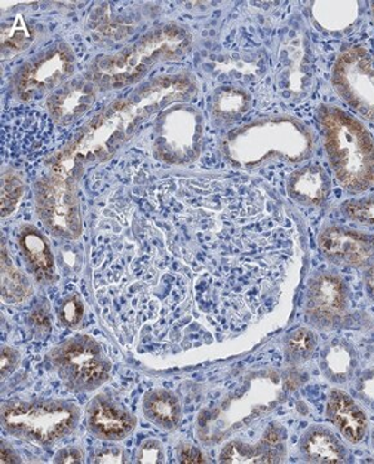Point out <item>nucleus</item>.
<instances>
[{"label": "nucleus", "instance_id": "obj_28", "mask_svg": "<svg viewBox=\"0 0 374 464\" xmlns=\"http://www.w3.org/2000/svg\"><path fill=\"white\" fill-rule=\"evenodd\" d=\"M83 316H84V304H83L82 299L79 298L78 295H70L61 306V323L74 328L82 322Z\"/></svg>", "mask_w": 374, "mask_h": 464}, {"label": "nucleus", "instance_id": "obj_27", "mask_svg": "<svg viewBox=\"0 0 374 464\" xmlns=\"http://www.w3.org/2000/svg\"><path fill=\"white\" fill-rule=\"evenodd\" d=\"M351 395L374 413V366L364 369L351 382Z\"/></svg>", "mask_w": 374, "mask_h": 464}, {"label": "nucleus", "instance_id": "obj_1", "mask_svg": "<svg viewBox=\"0 0 374 464\" xmlns=\"http://www.w3.org/2000/svg\"><path fill=\"white\" fill-rule=\"evenodd\" d=\"M318 123L334 179L348 194L374 186V140L363 121L339 106L321 105Z\"/></svg>", "mask_w": 374, "mask_h": 464}, {"label": "nucleus", "instance_id": "obj_14", "mask_svg": "<svg viewBox=\"0 0 374 464\" xmlns=\"http://www.w3.org/2000/svg\"><path fill=\"white\" fill-rule=\"evenodd\" d=\"M321 374L334 386H346L359 373V351L348 338L334 337L328 340L319 353Z\"/></svg>", "mask_w": 374, "mask_h": 464}, {"label": "nucleus", "instance_id": "obj_23", "mask_svg": "<svg viewBox=\"0 0 374 464\" xmlns=\"http://www.w3.org/2000/svg\"><path fill=\"white\" fill-rule=\"evenodd\" d=\"M250 105L251 97L247 92L231 88V90L223 91L220 94L216 105H214V110L225 121H235L236 118L247 112Z\"/></svg>", "mask_w": 374, "mask_h": 464}, {"label": "nucleus", "instance_id": "obj_33", "mask_svg": "<svg viewBox=\"0 0 374 464\" xmlns=\"http://www.w3.org/2000/svg\"><path fill=\"white\" fill-rule=\"evenodd\" d=\"M82 454L79 453L78 449L66 448L61 450L54 458V463H81Z\"/></svg>", "mask_w": 374, "mask_h": 464}, {"label": "nucleus", "instance_id": "obj_16", "mask_svg": "<svg viewBox=\"0 0 374 464\" xmlns=\"http://www.w3.org/2000/svg\"><path fill=\"white\" fill-rule=\"evenodd\" d=\"M136 423L137 420L133 415L118 408L103 396L91 402L90 411H88V426L97 438L121 441L133 431Z\"/></svg>", "mask_w": 374, "mask_h": 464}, {"label": "nucleus", "instance_id": "obj_20", "mask_svg": "<svg viewBox=\"0 0 374 464\" xmlns=\"http://www.w3.org/2000/svg\"><path fill=\"white\" fill-rule=\"evenodd\" d=\"M317 331L299 326L288 333L284 340V356L290 368H299L314 357L318 350Z\"/></svg>", "mask_w": 374, "mask_h": 464}, {"label": "nucleus", "instance_id": "obj_30", "mask_svg": "<svg viewBox=\"0 0 374 464\" xmlns=\"http://www.w3.org/2000/svg\"><path fill=\"white\" fill-rule=\"evenodd\" d=\"M20 365V353L15 348L5 346L2 348V380L16 371Z\"/></svg>", "mask_w": 374, "mask_h": 464}, {"label": "nucleus", "instance_id": "obj_31", "mask_svg": "<svg viewBox=\"0 0 374 464\" xmlns=\"http://www.w3.org/2000/svg\"><path fill=\"white\" fill-rule=\"evenodd\" d=\"M125 453L121 448H103L94 456V463H125Z\"/></svg>", "mask_w": 374, "mask_h": 464}, {"label": "nucleus", "instance_id": "obj_9", "mask_svg": "<svg viewBox=\"0 0 374 464\" xmlns=\"http://www.w3.org/2000/svg\"><path fill=\"white\" fill-rule=\"evenodd\" d=\"M318 248L330 264L367 270L374 264V234L341 224H327L318 235Z\"/></svg>", "mask_w": 374, "mask_h": 464}, {"label": "nucleus", "instance_id": "obj_26", "mask_svg": "<svg viewBox=\"0 0 374 464\" xmlns=\"http://www.w3.org/2000/svg\"><path fill=\"white\" fill-rule=\"evenodd\" d=\"M33 34L23 18L18 17L14 25L2 27V51H21L32 42Z\"/></svg>", "mask_w": 374, "mask_h": 464}, {"label": "nucleus", "instance_id": "obj_15", "mask_svg": "<svg viewBox=\"0 0 374 464\" xmlns=\"http://www.w3.org/2000/svg\"><path fill=\"white\" fill-rule=\"evenodd\" d=\"M299 453L303 462L314 464L346 463L349 449L340 436L324 424H311L302 433Z\"/></svg>", "mask_w": 374, "mask_h": 464}, {"label": "nucleus", "instance_id": "obj_12", "mask_svg": "<svg viewBox=\"0 0 374 464\" xmlns=\"http://www.w3.org/2000/svg\"><path fill=\"white\" fill-rule=\"evenodd\" d=\"M326 418L350 444H360L369 432L366 409L354 396L341 389H332L328 393Z\"/></svg>", "mask_w": 374, "mask_h": 464}, {"label": "nucleus", "instance_id": "obj_11", "mask_svg": "<svg viewBox=\"0 0 374 464\" xmlns=\"http://www.w3.org/2000/svg\"><path fill=\"white\" fill-rule=\"evenodd\" d=\"M287 458V431L281 424L270 423L253 444L231 441L219 456L221 463H281Z\"/></svg>", "mask_w": 374, "mask_h": 464}, {"label": "nucleus", "instance_id": "obj_32", "mask_svg": "<svg viewBox=\"0 0 374 464\" xmlns=\"http://www.w3.org/2000/svg\"><path fill=\"white\" fill-rule=\"evenodd\" d=\"M179 459L181 463H204L205 459L203 454L199 451V449L192 447V445H183L180 449Z\"/></svg>", "mask_w": 374, "mask_h": 464}, {"label": "nucleus", "instance_id": "obj_37", "mask_svg": "<svg viewBox=\"0 0 374 464\" xmlns=\"http://www.w3.org/2000/svg\"><path fill=\"white\" fill-rule=\"evenodd\" d=\"M370 445H372V449L374 451V427L372 429V432H370Z\"/></svg>", "mask_w": 374, "mask_h": 464}, {"label": "nucleus", "instance_id": "obj_19", "mask_svg": "<svg viewBox=\"0 0 374 464\" xmlns=\"http://www.w3.org/2000/svg\"><path fill=\"white\" fill-rule=\"evenodd\" d=\"M143 411L150 422L164 430H174L181 420L179 400L164 390L147 393L143 400Z\"/></svg>", "mask_w": 374, "mask_h": 464}, {"label": "nucleus", "instance_id": "obj_2", "mask_svg": "<svg viewBox=\"0 0 374 464\" xmlns=\"http://www.w3.org/2000/svg\"><path fill=\"white\" fill-rule=\"evenodd\" d=\"M315 148L314 130L290 116L253 121L229 134L228 139L230 160L247 169L271 161L302 163L314 154Z\"/></svg>", "mask_w": 374, "mask_h": 464}, {"label": "nucleus", "instance_id": "obj_38", "mask_svg": "<svg viewBox=\"0 0 374 464\" xmlns=\"http://www.w3.org/2000/svg\"><path fill=\"white\" fill-rule=\"evenodd\" d=\"M370 11H372V20L374 24V2L372 3V5H370Z\"/></svg>", "mask_w": 374, "mask_h": 464}, {"label": "nucleus", "instance_id": "obj_5", "mask_svg": "<svg viewBox=\"0 0 374 464\" xmlns=\"http://www.w3.org/2000/svg\"><path fill=\"white\" fill-rule=\"evenodd\" d=\"M350 288L343 276L318 271L306 284L303 316L310 328L330 333L345 328L351 320Z\"/></svg>", "mask_w": 374, "mask_h": 464}, {"label": "nucleus", "instance_id": "obj_29", "mask_svg": "<svg viewBox=\"0 0 374 464\" xmlns=\"http://www.w3.org/2000/svg\"><path fill=\"white\" fill-rule=\"evenodd\" d=\"M136 459L139 463H163L164 449L156 440L147 439L137 450Z\"/></svg>", "mask_w": 374, "mask_h": 464}, {"label": "nucleus", "instance_id": "obj_10", "mask_svg": "<svg viewBox=\"0 0 374 464\" xmlns=\"http://www.w3.org/2000/svg\"><path fill=\"white\" fill-rule=\"evenodd\" d=\"M73 54L66 47H57L43 54L23 70L18 82L21 99L30 100L36 94L56 87L73 72Z\"/></svg>", "mask_w": 374, "mask_h": 464}, {"label": "nucleus", "instance_id": "obj_21", "mask_svg": "<svg viewBox=\"0 0 374 464\" xmlns=\"http://www.w3.org/2000/svg\"><path fill=\"white\" fill-rule=\"evenodd\" d=\"M32 295V285L20 270L12 264L7 250L2 246V298L8 304H18Z\"/></svg>", "mask_w": 374, "mask_h": 464}, {"label": "nucleus", "instance_id": "obj_24", "mask_svg": "<svg viewBox=\"0 0 374 464\" xmlns=\"http://www.w3.org/2000/svg\"><path fill=\"white\" fill-rule=\"evenodd\" d=\"M342 215L363 227H374V192L345 201L341 206Z\"/></svg>", "mask_w": 374, "mask_h": 464}, {"label": "nucleus", "instance_id": "obj_3", "mask_svg": "<svg viewBox=\"0 0 374 464\" xmlns=\"http://www.w3.org/2000/svg\"><path fill=\"white\" fill-rule=\"evenodd\" d=\"M81 411L66 401L11 402L2 406V424L12 435L42 445L69 435Z\"/></svg>", "mask_w": 374, "mask_h": 464}, {"label": "nucleus", "instance_id": "obj_18", "mask_svg": "<svg viewBox=\"0 0 374 464\" xmlns=\"http://www.w3.org/2000/svg\"><path fill=\"white\" fill-rule=\"evenodd\" d=\"M25 261L30 266L36 279L52 283L56 279V265L44 235L34 226H25L18 237Z\"/></svg>", "mask_w": 374, "mask_h": 464}, {"label": "nucleus", "instance_id": "obj_25", "mask_svg": "<svg viewBox=\"0 0 374 464\" xmlns=\"http://www.w3.org/2000/svg\"><path fill=\"white\" fill-rule=\"evenodd\" d=\"M25 185L23 179L14 170L2 176V217H8L16 210L23 199Z\"/></svg>", "mask_w": 374, "mask_h": 464}, {"label": "nucleus", "instance_id": "obj_4", "mask_svg": "<svg viewBox=\"0 0 374 464\" xmlns=\"http://www.w3.org/2000/svg\"><path fill=\"white\" fill-rule=\"evenodd\" d=\"M187 47L189 39L185 34L174 27H165L161 32L146 36L132 50L100 61L97 65V79L110 82L113 85L131 83L159 58L180 56Z\"/></svg>", "mask_w": 374, "mask_h": 464}, {"label": "nucleus", "instance_id": "obj_6", "mask_svg": "<svg viewBox=\"0 0 374 464\" xmlns=\"http://www.w3.org/2000/svg\"><path fill=\"white\" fill-rule=\"evenodd\" d=\"M333 90L355 114L374 123V57L367 48L351 45L337 54Z\"/></svg>", "mask_w": 374, "mask_h": 464}, {"label": "nucleus", "instance_id": "obj_7", "mask_svg": "<svg viewBox=\"0 0 374 464\" xmlns=\"http://www.w3.org/2000/svg\"><path fill=\"white\" fill-rule=\"evenodd\" d=\"M51 359L64 383L78 392L103 386L112 369L97 342L88 335L69 338L54 348Z\"/></svg>", "mask_w": 374, "mask_h": 464}, {"label": "nucleus", "instance_id": "obj_8", "mask_svg": "<svg viewBox=\"0 0 374 464\" xmlns=\"http://www.w3.org/2000/svg\"><path fill=\"white\" fill-rule=\"evenodd\" d=\"M36 209L48 230L58 237L75 239L81 234V210L70 177L56 172L44 177L36 188Z\"/></svg>", "mask_w": 374, "mask_h": 464}, {"label": "nucleus", "instance_id": "obj_34", "mask_svg": "<svg viewBox=\"0 0 374 464\" xmlns=\"http://www.w3.org/2000/svg\"><path fill=\"white\" fill-rule=\"evenodd\" d=\"M363 280L368 297L370 298V301L374 302V264L368 267L367 270H364Z\"/></svg>", "mask_w": 374, "mask_h": 464}, {"label": "nucleus", "instance_id": "obj_13", "mask_svg": "<svg viewBox=\"0 0 374 464\" xmlns=\"http://www.w3.org/2000/svg\"><path fill=\"white\" fill-rule=\"evenodd\" d=\"M287 192L294 203L317 209L327 206L332 194V179L323 164L311 161L288 177Z\"/></svg>", "mask_w": 374, "mask_h": 464}, {"label": "nucleus", "instance_id": "obj_17", "mask_svg": "<svg viewBox=\"0 0 374 464\" xmlns=\"http://www.w3.org/2000/svg\"><path fill=\"white\" fill-rule=\"evenodd\" d=\"M359 2H312L310 17L320 32L342 35L358 25L361 16Z\"/></svg>", "mask_w": 374, "mask_h": 464}, {"label": "nucleus", "instance_id": "obj_35", "mask_svg": "<svg viewBox=\"0 0 374 464\" xmlns=\"http://www.w3.org/2000/svg\"><path fill=\"white\" fill-rule=\"evenodd\" d=\"M17 457L15 456L14 451L7 445L2 442V464L3 463H15L17 462Z\"/></svg>", "mask_w": 374, "mask_h": 464}, {"label": "nucleus", "instance_id": "obj_22", "mask_svg": "<svg viewBox=\"0 0 374 464\" xmlns=\"http://www.w3.org/2000/svg\"><path fill=\"white\" fill-rule=\"evenodd\" d=\"M94 100V91L91 85H81V87H72L64 92V94L57 97L56 105H52L51 110L54 116L57 119L70 121L74 116L81 114L91 105Z\"/></svg>", "mask_w": 374, "mask_h": 464}, {"label": "nucleus", "instance_id": "obj_36", "mask_svg": "<svg viewBox=\"0 0 374 464\" xmlns=\"http://www.w3.org/2000/svg\"><path fill=\"white\" fill-rule=\"evenodd\" d=\"M33 323H35L36 326L44 328V326L49 325L48 316L43 311H36V313L33 314Z\"/></svg>", "mask_w": 374, "mask_h": 464}]
</instances>
